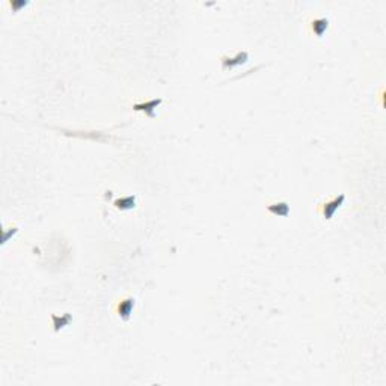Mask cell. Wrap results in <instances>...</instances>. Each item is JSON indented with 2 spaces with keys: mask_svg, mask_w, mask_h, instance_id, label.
Masks as SVG:
<instances>
[{
  "mask_svg": "<svg viewBox=\"0 0 386 386\" xmlns=\"http://www.w3.org/2000/svg\"><path fill=\"white\" fill-rule=\"evenodd\" d=\"M135 305H136V302H135V299L132 296H127V297L121 299L119 302L116 304V307H115L116 315L121 320L128 321V320H130V317H132L133 309H135Z\"/></svg>",
  "mask_w": 386,
  "mask_h": 386,
  "instance_id": "cell-2",
  "label": "cell"
},
{
  "mask_svg": "<svg viewBox=\"0 0 386 386\" xmlns=\"http://www.w3.org/2000/svg\"><path fill=\"white\" fill-rule=\"evenodd\" d=\"M344 201H346V195H342V193L338 196H333L318 205V213L321 214L324 221H330L335 216V213L344 205Z\"/></svg>",
  "mask_w": 386,
  "mask_h": 386,
  "instance_id": "cell-1",
  "label": "cell"
},
{
  "mask_svg": "<svg viewBox=\"0 0 386 386\" xmlns=\"http://www.w3.org/2000/svg\"><path fill=\"white\" fill-rule=\"evenodd\" d=\"M52 320H53V329H55V332H59L61 329H64L65 326H68V324L71 323V315H70V314H64L62 317L53 315Z\"/></svg>",
  "mask_w": 386,
  "mask_h": 386,
  "instance_id": "cell-8",
  "label": "cell"
},
{
  "mask_svg": "<svg viewBox=\"0 0 386 386\" xmlns=\"http://www.w3.org/2000/svg\"><path fill=\"white\" fill-rule=\"evenodd\" d=\"M309 29L311 32L317 36V38H321L326 30L329 29V20L324 18V17H318V18H314L311 23H309Z\"/></svg>",
  "mask_w": 386,
  "mask_h": 386,
  "instance_id": "cell-6",
  "label": "cell"
},
{
  "mask_svg": "<svg viewBox=\"0 0 386 386\" xmlns=\"http://www.w3.org/2000/svg\"><path fill=\"white\" fill-rule=\"evenodd\" d=\"M161 98H154V100H150V101H145V103H138L133 106L135 110L138 112H145V115H148L150 118H154L155 116V109L161 104Z\"/></svg>",
  "mask_w": 386,
  "mask_h": 386,
  "instance_id": "cell-4",
  "label": "cell"
},
{
  "mask_svg": "<svg viewBox=\"0 0 386 386\" xmlns=\"http://www.w3.org/2000/svg\"><path fill=\"white\" fill-rule=\"evenodd\" d=\"M116 210L121 211H127V210H133L136 207V196L130 195V196H124V198H118L113 202Z\"/></svg>",
  "mask_w": 386,
  "mask_h": 386,
  "instance_id": "cell-7",
  "label": "cell"
},
{
  "mask_svg": "<svg viewBox=\"0 0 386 386\" xmlns=\"http://www.w3.org/2000/svg\"><path fill=\"white\" fill-rule=\"evenodd\" d=\"M247 61H249L247 52H237L234 56H222L221 64H222V70H234L237 67L244 65Z\"/></svg>",
  "mask_w": 386,
  "mask_h": 386,
  "instance_id": "cell-3",
  "label": "cell"
},
{
  "mask_svg": "<svg viewBox=\"0 0 386 386\" xmlns=\"http://www.w3.org/2000/svg\"><path fill=\"white\" fill-rule=\"evenodd\" d=\"M267 211L272 213L273 216H279V218H287L290 214V204L287 201H276V202H270L267 205Z\"/></svg>",
  "mask_w": 386,
  "mask_h": 386,
  "instance_id": "cell-5",
  "label": "cell"
}]
</instances>
